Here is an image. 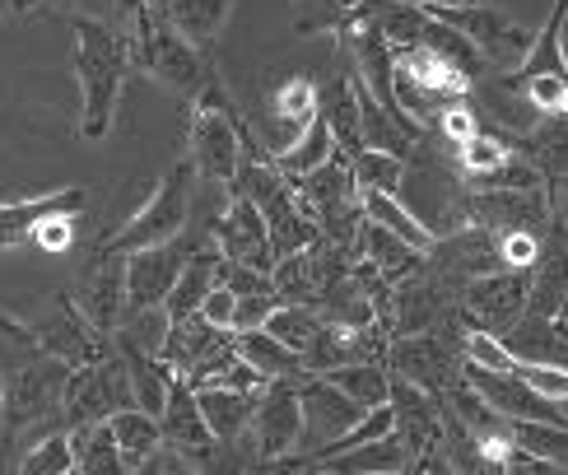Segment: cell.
<instances>
[{"label":"cell","mask_w":568,"mask_h":475,"mask_svg":"<svg viewBox=\"0 0 568 475\" xmlns=\"http://www.w3.org/2000/svg\"><path fill=\"white\" fill-rule=\"evenodd\" d=\"M0 420H6V392H0Z\"/></svg>","instance_id":"56"},{"label":"cell","mask_w":568,"mask_h":475,"mask_svg":"<svg viewBox=\"0 0 568 475\" xmlns=\"http://www.w3.org/2000/svg\"><path fill=\"white\" fill-rule=\"evenodd\" d=\"M298 6L322 14V19H317V29H322V23H336V19H341V14H336V0H298Z\"/></svg>","instance_id":"52"},{"label":"cell","mask_w":568,"mask_h":475,"mask_svg":"<svg viewBox=\"0 0 568 475\" xmlns=\"http://www.w3.org/2000/svg\"><path fill=\"white\" fill-rule=\"evenodd\" d=\"M354 256H364L368 266H373V271H383L392 284L419 275V271H424V261H429V252H419V247H410V243H400L396 233L377 229V224H368V220H364V229H359Z\"/></svg>","instance_id":"20"},{"label":"cell","mask_w":568,"mask_h":475,"mask_svg":"<svg viewBox=\"0 0 568 475\" xmlns=\"http://www.w3.org/2000/svg\"><path fill=\"white\" fill-rule=\"evenodd\" d=\"M447 284L429 275L424 266L419 275L400 280L392 290V313H387V336H419V331H434L443 317H453V307L443 303Z\"/></svg>","instance_id":"19"},{"label":"cell","mask_w":568,"mask_h":475,"mask_svg":"<svg viewBox=\"0 0 568 475\" xmlns=\"http://www.w3.org/2000/svg\"><path fill=\"white\" fill-rule=\"evenodd\" d=\"M70 19H112L116 0H57Z\"/></svg>","instance_id":"49"},{"label":"cell","mask_w":568,"mask_h":475,"mask_svg":"<svg viewBox=\"0 0 568 475\" xmlns=\"http://www.w3.org/2000/svg\"><path fill=\"white\" fill-rule=\"evenodd\" d=\"M75 38V80H80V135L89 145L112 135L131 75V42L112 19H70Z\"/></svg>","instance_id":"2"},{"label":"cell","mask_w":568,"mask_h":475,"mask_svg":"<svg viewBox=\"0 0 568 475\" xmlns=\"http://www.w3.org/2000/svg\"><path fill=\"white\" fill-rule=\"evenodd\" d=\"M462 336H447L443 322L434 331H419V336H392L383 364L392 377H406V383L424 387V392H447L462 377Z\"/></svg>","instance_id":"7"},{"label":"cell","mask_w":568,"mask_h":475,"mask_svg":"<svg viewBox=\"0 0 568 475\" xmlns=\"http://www.w3.org/2000/svg\"><path fill=\"white\" fill-rule=\"evenodd\" d=\"M322 117L331 135H336L341 154H359L364 150V131H359V89H354V70H336L331 84L322 89Z\"/></svg>","instance_id":"21"},{"label":"cell","mask_w":568,"mask_h":475,"mask_svg":"<svg viewBox=\"0 0 568 475\" xmlns=\"http://www.w3.org/2000/svg\"><path fill=\"white\" fill-rule=\"evenodd\" d=\"M331 154H336V135H331L326 117L317 112L313 122H307V131H303V135H294L290 145H284V150L275 154V169H280L284 178H290V182H298V178H307V173H317Z\"/></svg>","instance_id":"32"},{"label":"cell","mask_w":568,"mask_h":475,"mask_svg":"<svg viewBox=\"0 0 568 475\" xmlns=\"http://www.w3.org/2000/svg\"><path fill=\"white\" fill-rule=\"evenodd\" d=\"M131 475H163V453H159V457H150L145 466H135Z\"/></svg>","instance_id":"54"},{"label":"cell","mask_w":568,"mask_h":475,"mask_svg":"<svg viewBox=\"0 0 568 475\" xmlns=\"http://www.w3.org/2000/svg\"><path fill=\"white\" fill-rule=\"evenodd\" d=\"M159 424H163V447H169V453H182V447H196L205 438H215L210 434V424H205V415H201V406H196V387L186 383V377L173 383L169 401H163Z\"/></svg>","instance_id":"25"},{"label":"cell","mask_w":568,"mask_h":475,"mask_svg":"<svg viewBox=\"0 0 568 475\" xmlns=\"http://www.w3.org/2000/svg\"><path fill=\"white\" fill-rule=\"evenodd\" d=\"M275 307H280L275 294H247V299H239V307H233V331H256V326H266Z\"/></svg>","instance_id":"45"},{"label":"cell","mask_w":568,"mask_h":475,"mask_svg":"<svg viewBox=\"0 0 568 475\" xmlns=\"http://www.w3.org/2000/svg\"><path fill=\"white\" fill-rule=\"evenodd\" d=\"M400 475H462V471H457L453 457H447V447L438 443V447H424V453H415Z\"/></svg>","instance_id":"47"},{"label":"cell","mask_w":568,"mask_h":475,"mask_svg":"<svg viewBox=\"0 0 568 475\" xmlns=\"http://www.w3.org/2000/svg\"><path fill=\"white\" fill-rule=\"evenodd\" d=\"M65 377H70V368L33 341L29 326L0 313V392H6V420H0V434L19 438L23 429L52 420L61 411Z\"/></svg>","instance_id":"1"},{"label":"cell","mask_w":568,"mask_h":475,"mask_svg":"<svg viewBox=\"0 0 568 475\" xmlns=\"http://www.w3.org/2000/svg\"><path fill=\"white\" fill-rule=\"evenodd\" d=\"M243 443L252 447L256 462L298 453V443H303V401H298L294 377H271V383L262 387L256 411H252V429H247Z\"/></svg>","instance_id":"10"},{"label":"cell","mask_w":568,"mask_h":475,"mask_svg":"<svg viewBox=\"0 0 568 475\" xmlns=\"http://www.w3.org/2000/svg\"><path fill=\"white\" fill-rule=\"evenodd\" d=\"M135 406L131 396V373H126V360L116 354V345H108L93 364H80L70 368L65 377V396H61V415L65 424H99L116 411Z\"/></svg>","instance_id":"6"},{"label":"cell","mask_w":568,"mask_h":475,"mask_svg":"<svg viewBox=\"0 0 568 475\" xmlns=\"http://www.w3.org/2000/svg\"><path fill=\"white\" fill-rule=\"evenodd\" d=\"M527 307H531V271H494V275L462 284L457 317L476 331L508 336V331L527 317Z\"/></svg>","instance_id":"8"},{"label":"cell","mask_w":568,"mask_h":475,"mask_svg":"<svg viewBox=\"0 0 568 475\" xmlns=\"http://www.w3.org/2000/svg\"><path fill=\"white\" fill-rule=\"evenodd\" d=\"M233 307H239V294H233L229 284H215V290L205 294L196 317H205L210 326H220V331H233Z\"/></svg>","instance_id":"46"},{"label":"cell","mask_w":568,"mask_h":475,"mask_svg":"<svg viewBox=\"0 0 568 475\" xmlns=\"http://www.w3.org/2000/svg\"><path fill=\"white\" fill-rule=\"evenodd\" d=\"M84 186H61V192H38L19 201H0V252L33 243V233L42 220L52 215H84Z\"/></svg>","instance_id":"18"},{"label":"cell","mask_w":568,"mask_h":475,"mask_svg":"<svg viewBox=\"0 0 568 475\" xmlns=\"http://www.w3.org/2000/svg\"><path fill=\"white\" fill-rule=\"evenodd\" d=\"M233 354H239L233 350V331L210 326L205 317H182L169 331V350H163V360H169L173 373L186 377L192 387H205L210 377L233 360Z\"/></svg>","instance_id":"12"},{"label":"cell","mask_w":568,"mask_h":475,"mask_svg":"<svg viewBox=\"0 0 568 475\" xmlns=\"http://www.w3.org/2000/svg\"><path fill=\"white\" fill-rule=\"evenodd\" d=\"M38 6V0H0V19H6V14H29Z\"/></svg>","instance_id":"53"},{"label":"cell","mask_w":568,"mask_h":475,"mask_svg":"<svg viewBox=\"0 0 568 475\" xmlns=\"http://www.w3.org/2000/svg\"><path fill=\"white\" fill-rule=\"evenodd\" d=\"M75 229H80V215H52V220H42L38 233H33V247L38 252H65L70 243H75Z\"/></svg>","instance_id":"44"},{"label":"cell","mask_w":568,"mask_h":475,"mask_svg":"<svg viewBox=\"0 0 568 475\" xmlns=\"http://www.w3.org/2000/svg\"><path fill=\"white\" fill-rule=\"evenodd\" d=\"M322 377H331L345 396H354L364 411H373V406H387V392H392V373H387V364L383 360H359V364H341V368H331V373H322Z\"/></svg>","instance_id":"35"},{"label":"cell","mask_w":568,"mask_h":475,"mask_svg":"<svg viewBox=\"0 0 568 475\" xmlns=\"http://www.w3.org/2000/svg\"><path fill=\"white\" fill-rule=\"evenodd\" d=\"M438 131L447 135V145H453V150H462L466 140L480 131V112L470 108V99H457V103H447V108L438 112Z\"/></svg>","instance_id":"43"},{"label":"cell","mask_w":568,"mask_h":475,"mask_svg":"<svg viewBox=\"0 0 568 475\" xmlns=\"http://www.w3.org/2000/svg\"><path fill=\"white\" fill-rule=\"evenodd\" d=\"M443 23H453L457 33H466L470 42H476V52L489 61V70H517L523 65V57L531 52V38L517 19H508L499 6H447V10H434Z\"/></svg>","instance_id":"9"},{"label":"cell","mask_w":568,"mask_h":475,"mask_svg":"<svg viewBox=\"0 0 568 475\" xmlns=\"http://www.w3.org/2000/svg\"><path fill=\"white\" fill-rule=\"evenodd\" d=\"M220 271H224V256H220V247L210 243V247H196L192 252V261L182 266V275H178V284H173V294H169V317L173 322H182V317H196L201 313V303H205V294L220 284Z\"/></svg>","instance_id":"23"},{"label":"cell","mask_w":568,"mask_h":475,"mask_svg":"<svg viewBox=\"0 0 568 475\" xmlns=\"http://www.w3.org/2000/svg\"><path fill=\"white\" fill-rule=\"evenodd\" d=\"M23 326H29L33 341H38L47 354H57L65 368L93 364V360H99V354L112 345V336H99V331L84 322V313L75 307V299H70V294H52V299L42 303V313H33Z\"/></svg>","instance_id":"11"},{"label":"cell","mask_w":568,"mask_h":475,"mask_svg":"<svg viewBox=\"0 0 568 475\" xmlns=\"http://www.w3.org/2000/svg\"><path fill=\"white\" fill-rule=\"evenodd\" d=\"M108 434H112L116 453L126 457L131 471H135V466H145L150 457L163 453V424H159V415L140 411V406H126V411L108 415Z\"/></svg>","instance_id":"26"},{"label":"cell","mask_w":568,"mask_h":475,"mask_svg":"<svg viewBox=\"0 0 568 475\" xmlns=\"http://www.w3.org/2000/svg\"><path fill=\"white\" fill-rule=\"evenodd\" d=\"M116 354L126 360L135 406L150 411V415H163V401H169V392H173V383H178L173 364L163 360V354H140V350H116Z\"/></svg>","instance_id":"30"},{"label":"cell","mask_w":568,"mask_h":475,"mask_svg":"<svg viewBox=\"0 0 568 475\" xmlns=\"http://www.w3.org/2000/svg\"><path fill=\"white\" fill-rule=\"evenodd\" d=\"M215 247L224 261H243V266H256V271H275V261H280L262 210H256L247 196H233V192H229L224 215L215 220Z\"/></svg>","instance_id":"16"},{"label":"cell","mask_w":568,"mask_h":475,"mask_svg":"<svg viewBox=\"0 0 568 475\" xmlns=\"http://www.w3.org/2000/svg\"><path fill=\"white\" fill-rule=\"evenodd\" d=\"M359 205H364V220H368V224L396 233L400 243H410V247H419V252L434 247V233L424 229V220H419L400 196H392V192H359Z\"/></svg>","instance_id":"29"},{"label":"cell","mask_w":568,"mask_h":475,"mask_svg":"<svg viewBox=\"0 0 568 475\" xmlns=\"http://www.w3.org/2000/svg\"><path fill=\"white\" fill-rule=\"evenodd\" d=\"M387 406H392V424H396V438L406 443V453H424V447H438L443 443V396L438 392H424L406 377H392V392H387Z\"/></svg>","instance_id":"17"},{"label":"cell","mask_w":568,"mask_h":475,"mask_svg":"<svg viewBox=\"0 0 568 475\" xmlns=\"http://www.w3.org/2000/svg\"><path fill=\"white\" fill-rule=\"evenodd\" d=\"M192 252L196 247L186 243V233L173 238V243L126 252V307H163L169 303L173 284H178L186 261H192Z\"/></svg>","instance_id":"14"},{"label":"cell","mask_w":568,"mask_h":475,"mask_svg":"<svg viewBox=\"0 0 568 475\" xmlns=\"http://www.w3.org/2000/svg\"><path fill=\"white\" fill-rule=\"evenodd\" d=\"M546 201H550V220H555V229H568V173L550 178Z\"/></svg>","instance_id":"50"},{"label":"cell","mask_w":568,"mask_h":475,"mask_svg":"<svg viewBox=\"0 0 568 475\" xmlns=\"http://www.w3.org/2000/svg\"><path fill=\"white\" fill-rule=\"evenodd\" d=\"M233 350H239V360H247L256 373L266 377H303V360L290 350V345H280L266 326H256V331H233Z\"/></svg>","instance_id":"31"},{"label":"cell","mask_w":568,"mask_h":475,"mask_svg":"<svg viewBox=\"0 0 568 475\" xmlns=\"http://www.w3.org/2000/svg\"><path fill=\"white\" fill-rule=\"evenodd\" d=\"M126 6H131V0H126Z\"/></svg>","instance_id":"57"},{"label":"cell","mask_w":568,"mask_h":475,"mask_svg":"<svg viewBox=\"0 0 568 475\" xmlns=\"http://www.w3.org/2000/svg\"><path fill=\"white\" fill-rule=\"evenodd\" d=\"M383 6H419V10H447V6H489V0H364L359 10H383Z\"/></svg>","instance_id":"51"},{"label":"cell","mask_w":568,"mask_h":475,"mask_svg":"<svg viewBox=\"0 0 568 475\" xmlns=\"http://www.w3.org/2000/svg\"><path fill=\"white\" fill-rule=\"evenodd\" d=\"M266 331L303 360V350L313 345V336L322 331V313H317V307H307V303H280L271 313V322H266Z\"/></svg>","instance_id":"40"},{"label":"cell","mask_w":568,"mask_h":475,"mask_svg":"<svg viewBox=\"0 0 568 475\" xmlns=\"http://www.w3.org/2000/svg\"><path fill=\"white\" fill-rule=\"evenodd\" d=\"M504 475H568V466L540 462V457H531V453H517V447H513V457L504 462Z\"/></svg>","instance_id":"48"},{"label":"cell","mask_w":568,"mask_h":475,"mask_svg":"<svg viewBox=\"0 0 568 475\" xmlns=\"http://www.w3.org/2000/svg\"><path fill=\"white\" fill-rule=\"evenodd\" d=\"M70 299H75L84 322L99 331V336H112V331L122 326V317H126V256L99 247Z\"/></svg>","instance_id":"13"},{"label":"cell","mask_w":568,"mask_h":475,"mask_svg":"<svg viewBox=\"0 0 568 475\" xmlns=\"http://www.w3.org/2000/svg\"><path fill=\"white\" fill-rule=\"evenodd\" d=\"M331 475H400L410 462L406 443H400L396 434L387 438H373L364 447H349V453H336V457H317Z\"/></svg>","instance_id":"28"},{"label":"cell","mask_w":568,"mask_h":475,"mask_svg":"<svg viewBox=\"0 0 568 475\" xmlns=\"http://www.w3.org/2000/svg\"><path fill=\"white\" fill-rule=\"evenodd\" d=\"M163 10H169L173 29L186 42L201 47V52H215V42L233 14V0H163Z\"/></svg>","instance_id":"27"},{"label":"cell","mask_w":568,"mask_h":475,"mask_svg":"<svg viewBox=\"0 0 568 475\" xmlns=\"http://www.w3.org/2000/svg\"><path fill=\"white\" fill-rule=\"evenodd\" d=\"M462 154V173L470 178V182H476V186H485L494 173H499L504 169V163L517 154L513 145H508V135H499V131H476V135H470L466 140V145L457 150Z\"/></svg>","instance_id":"37"},{"label":"cell","mask_w":568,"mask_h":475,"mask_svg":"<svg viewBox=\"0 0 568 475\" xmlns=\"http://www.w3.org/2000/svg\"><path fill=\"white\" fill-rule=\"evenodd\" d=\"M247 159V131L239 122V108H233L229 89L220 80V70L210 75V84L192 99V131H186V163L192 173L210 186H229L239 182Z\"/></svg>","instance_id":"4"},{"label":"cell","mask_w":568,"mask_h":475,"mask_svg":"<svg viewBox=\"0 0 568 475\" xmlns=\"http://www.w3.org/2000/svg\"><path fill=\"white\" fill-rule=\"evenodd\" d=\"M126 42H131V65L140 75L159 80L163 89L182 93V99H196V93L215 75V61L201 47H192L178 29L163 0H131L126 6Z\"/></svg>","instance_id":"3"},{"label":"cell","mask_w":568,"mask_h":475,"mask_svg":"<svg viewBox=\"0 0 568 475\" xmlns=\"http://www.w3.org/2000/svg\"><path fill=\"white\" fill-rule=\"evenodd\" d=\"M354 169V182H359V192H400V182H406V159L400 154H387V150H359L349 159Z\"/></svg>","instance_id":"39"},{"label":"cell","mask_w":568,"mask_h":475,"mask_svg":"<svg viewBox=\"0 0 568 475\" xmlns=\"http://www.w3.org/2000/svg\"><path fill=\"white\" fill-rule=\"evenodd\" d=\"M192 196H196L192 163H173V169L154 182V192L145 196V205H140L116 233L103 238V247L116 252V256H126V252L154 247V243H173V238H182L186 224H192Z\"/></svg>","instance_id":"5"},{"label":"cell","mask_w":568,"mask_h":475,"mask_svg":"<svg viewBox=\"0 0 568 475\" xmlns=\"http://www.w3.org/2000/svg\"><path fill=\"white\" fill-rule=\"evenodd\" d=\"M540 252H546V238L531 233V229L499 233V256H504V271H536Z\"/></svg>","instance_id":"41"},{"label":"cell","mask_w":568,"mask_h":475,"mask_svg":"<svg viewBox=\"0 0 568 475\" xmlns=\"http://www.w3.org/2000/svg\"><path fill=\"white\" fill-rule=\"evenodd\" d=\"M322 112V89L307 80V75H294V80H284L280 89H271V99H266V117L280 127V135H284V145H290L294 135H303L307 131V122ZM280 145V150H284ZM275 150V154H280Z\"/></svg>","instance_id":"24"},{"label":"cell","mask_w":568,"mask_h":475,"mask_svg":"<svg viewBox=\"0 0 568 475\" xmlns=\"http://www.w3.org/2000/svg\"><path fill=\"white\" fill-rule=\"evenodd\" d=\"M298 401H303V443H313V453H317V447H326V443H336L341 434H349L354 424L364 420L359 401L345 396L322 373H303Z\"/></svg>","instance_id":"15"},{"label":"cell","mask_w":568,"mask_h":475,"mask_svg":"<svg viewBox=\"0 0 568 475\" xmlns=\"http://www.w3.org/2000/svg\"><path fill=\"white\" fill-rule=\"evenodd\" d=\"M513 447L531 453L540 462L568 466V424H546V420H513Z\"/></svg>","instance_id":"38"},{"label":"cell","mask_w":568,"mask_h":475,"mask_svg":"<svg viewBox=\"0 0 568 475\" xmlns=\"http://www.w3.org/2000/svg\"><path fill=\"white\" fill-rule=\"evenodd\" d=\"M517 377H523L527 387H536L546 401H555V406H568V368L559 364H527V360H517L513 368Z\"/></svg>","instance_id":"42"},{"label":"cell","mask_w":568,"mask_h":475,"mask_svg":"<svg viewBox=\"0 0 568 475\" xmlns=\"http://www.w3.org/2000/svg\"><path fill=\"white\" fill-rule=\"evenodd\" d=\"M555 317H559V322L568 326V294H564V303H559V313H555Z\"/></svg>","instance_id":"55"},{"label":"cell","mask_w":568,"mask_h":475,"mask_svg":"<svg viewBox=\"0 0 568 475\" xmlns=\"http://www.w3.org/2000/svg\"><path fill=\"white\" fill-rule=\"evenodd\" d=\"M169 331H173L169 307H126L122 326L112 331V345L140 350V354H163L169 350Z\"/></svg>","instance_id":"34"},{"label":"cell","mask_w":568,"mask_h":475,"mask_svg":"<svg viewBox=\"0 0 568 475\" xmlns=\"http://www.w3.org/2000/svg\"><path fill=\"white\" fill-rule=\"evenodd\" d=\"M19 475H75V443H70V424L47 429L38 443L23 447Z\"/></svg>","instance_id":"36"},{"label":"cell","mask_w":568,"mask_h":475,"mask_svg":"<svg viewBox=\"0 0 568 475\" xmlns=\"http://www.w3.org/2000/svg\"><path fill=\"white\" fill-rule=\"evenodd\" d=\"M262 392H233V387H196V406L210 424V434L224 443H243L252 429V411Z\"/></svg>","instance_id":"22"},{"label":"cell","mask_w":568,"mask_h":475,"mask_svg":"<svg viewBox=\"0 0 568 475\" xmlns=\"http://www.w3.org/2000/svg\"><path fill=\"white\" fill-rule=\"evenodd\" d=\"M70 443H75V475H131L126 457L116 453V443L108 434V420L70 424Z\"/></svg>","instance_id":"33"}]
</instances>
